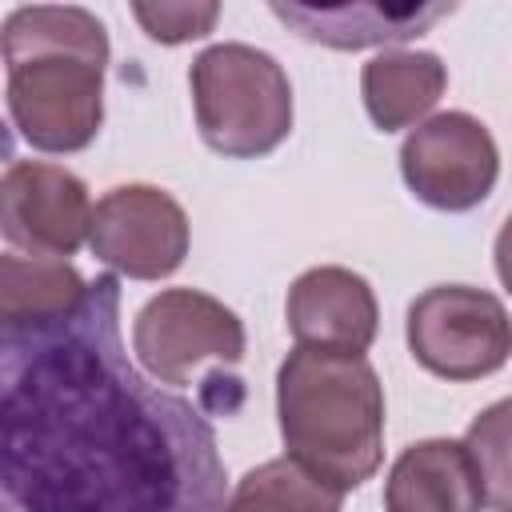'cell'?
<instances>
[{
    "mask_svg": "<svg viewBox=\"0 0 512 512\" xmlns=\"http://www.w3.org/2000/svg\"><path fill=\"white\" fill-rule=\"evenodd\" d=\"M212 420L152 384L120 336V280L0 324V512H220Z\"/></svg>",
    "mask_w": 512,
    "mask_h": 512,
    "instance_id": "1",
    "label": "cell"
},
{
    "mask_svg": "<svg viewBox=\"0 0 512 512\" xmlns=\"http://www.w3.org/2000/svg\"><path fill=\"white\" fill-rule=\"evenodd\" d=\"M8 112L40 152H80L104 120L108 32L88 8L28 4L0 28Z\"/></svg>",
    "mask_w": 512,
    "mask_h": 512,
    "instance_id": "2",
    "label": "cell"
},
{
    "mask_svg": "<svg viewBox=\"0 0 512 512\" xmlns=\"http://www.w3.org/2000/svg\"><path fill=\"white\" fill-rule=\"evenodd\" d=\"M276 416L288 460L340 496L384 460V388L364 352L292 348L276 372Z\"/></svg>",
    "mask_w": 512,
    "mask_h": 512,
    "instance_id": "3",
    "label": "cell"
},
{
    "mask_svg": "<svg viewBox=\"0 0 512 512\" xmlns=\"http://www.w3.org/2000/svg\"><path fill=\"white\" fill-rule=\"evenodd\" d=\"M204 144L232 160H256L292 132V84L276 56L252 44H212L188 72Z\"/></svg>",
    "mask_w": 512,
    "mask_h": 512,
    "instance_id": "4",
    "label": "cell"
},
{
    "mask_svg": "<svg viewBox=\"0 0 512 512\" xmlns=\"http://www.w3.org/2000/svg\"><path fill=\"white\" fill-rule=\"evenodd\" d=\"M408 348L440 380H480L508 360V312L484 288L436 284L408 308Z\"/></svg>",
    "mask_w": 512,
    "mask_h": 512,
    "instance_id": "5",
    "label": "cell"
},
{
    "mask_svg": "<svg viewBox=\"0 0 512 512\" xmlns=\"http://www.w3.org/2000/svg\"><path fill=\"white\" fill-rule=\"evenodd\" d=\"M400 172L416 200L440 212H468L488 200L500 176L492 132L468 112H440L416 124L400 148Z\"/></svg>",
    "mask_w": 512,
    "mask_h": 512,
    "instance_id": "6",
    "label": "cell"
},
{
    "mask_svg": "<svg viewBox=\"0 0 512 512\" xmlns=\"http://www.w3.org/2000/svg\"><path fill=\"white\" fill-rule=\"evenodd\" d=\"M132 352L160 384H188L200 360L236 364L244 356V324L208 292L168 288L140 308Z\"/></svg>",
    "mask_w": 512,
    "mask_h": 512,
    "instance_id": "7",
    "label": "cell"
},
{
    "mask_svg": "<svg viewBox=\"0 0 512 512\" xmlns=\"http://www.w3.org/2000/svg\"><path fill=\"white\" fill-rule=\"evenodd\" d=\"M88 248L112 272L164 280L188 256V216L164 188L120 184L92 208Z\"/></svg>",
    "mask_w": 512,
    "mask_h": 512,
    "instance_id": "8",
    "label": "cell"
},
{
    "mask_svg": "<svg viewBox=\"0 0 512 512\" xmlns=\"http://www.w3.org/2000/svg\"><path fill=\"white\" fill-rule=\"evenodd\" d=\"M92 200L76 172L16 160L0 176V236L32 256H72L88 240Z\"/></svg>",
    "mask_w": 512,
    "mask_h": 512,
    "instance_id": "9",
    "label": "cell"
},
{
    "mask_svg": "<svg viewBox=\"0 0 512 512\" xmlns=\"http://www.w3.org/2000/svg\"><path fill=\"white\" fill-rule=\"evenodd\" d=\"M284 312H288V332L296 336L300 348H332V352H368L380 320L368 280L336 264H320L296 276Z\"/></svg>",
    "mask_w": 512,
    "mask_h": 512,
    "instance_id": "10",
    "label": "cell"
},
{
    "mask_svg": "<svg viewBox=\"0 0 512 512\" xmlns=\"http://www.w3.org/2000/svg\"><path fill=\"white\" fill-rule=\"evenodd\" d=\"M388 512H480L488 508L484 480L464 440H420L404 448L384 484Z\"/></svg>",
    "mask_w": 512,
    "mask_h": 512,
    "instance_id": "11",
    "label": "cell"
},
{
    "mask_svg": "<svg viewBox=\"0 0 512 512\" xmlns=\"http://www.w3.org/2000/svg\"><path fill=\"white\" fill-rule=\"evenodd\" d=\"M456 12V4H416V8H384V4H344V8H304V4H272V16L284 20L296 36L328 48H380L424 36L436 20Z\"/></svg>",
    "mask_w": 512,
    "mask_h": 512,
    "instance_id": "12",
    "label": "cell"
},
{
    "mask_svg": "<svg viewBox=\"0 0 512 512\" xmlns=\"http://www.w3.org/2000/svg\"><path fill=\"white\" fill-rule=\"evenodd\" d=\"M448 68L436 52H380L360 72V92L380 132L420 124L444 96Z\"/></svg>",
    "mask_w": 512,
    "mask_h": 512,
    "instance_id": "13",
    "label": "cell"
},
{
    "mask_svg": "<svg viewBox=\"0 0 512 512\" xmlns=\"http://www.w3.org/2000/svg\"><path fill=\"white\" fill-rule=\"evenodd\" d=\"M84 288V276L68 260L0 252V324L60 316L80 304Z\"/></svg>",
    "mask_w": 512,
    "mask_h": 512,
    "instance_id": "14",
    "label": "cell"
},
{
    "mask_svg": "<svg viewBox=\"0 0 512 512\" xmlns=\"http://www.w3.org/2000/svg\"><path fill=\"white\" fill-rule=\"evenodd\" d=\"M344 496L316 476H308L296 460H264L244 472L236 488L224 496L220 512H340Z\"/></svg>",
    "mask_w": 512,
    "mask_h": 512,
    "instance_id": "15",
    "label": "cell"
},
{
    "mask_svg": "<svg viewBox=\"0 0 512 512\" xmlns=\"http://www.w3.org/2000/svg\"><path fill=\"white\" fill-rule=\"evenodd\" d=\"M464 448L484 480L488 508L504 512L508 508V404H492L464 436Z\"/></svg>",
    "mask_w": 512,
    "mask_h": 512,
    "instance_id": "16",
    "label": "cell"
},
{
    "mask_svg": "<svg viewBox=\"0 0 512 512\" xmlns=\"http://www.w3.org/2000/svg\"><path fill=\"white\" fill-rule=\"evenodd\" d=\"M132 16L156 44H188L216 28L220 4H132Z\"/></svg>",
    "mask_w": 512,
    "mask_h": 512,
    "instance_id": "17",
    "label": "cell"
}]
</instances>
